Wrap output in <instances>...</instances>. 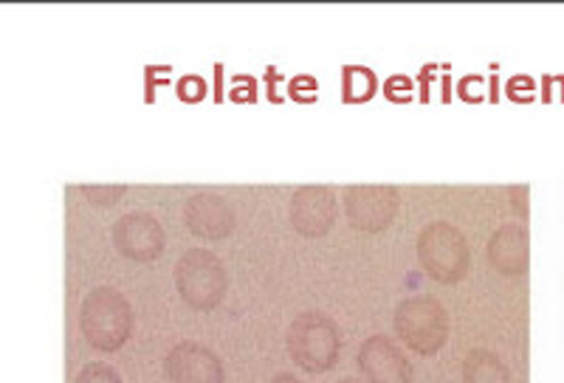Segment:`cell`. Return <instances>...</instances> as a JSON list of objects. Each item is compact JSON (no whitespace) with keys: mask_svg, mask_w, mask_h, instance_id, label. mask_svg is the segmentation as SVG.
Returning <instances> with one entry per match:
<instances>
[{"mask_svg":"<svg viewBox=\"0 0 564 383\" xmlns=\"http://www.w3.org/2000/svg\"><path fill=\"white\" fill-rule=\"evenodd\" d=\"M508 90V99H513V102H533V90H536V83H533L531 77H513L508 79L506 85Z\"/></svg>","mask_w":564,"mask_h":383,"instance_id":"obj_20","label":"cell"},{"mask_svg":"<svg viewBox=\"0 0 564 383\" xmlns=\"http://www.w3.org/2000/svg\"><path fill=\"white\" fill-rule=\"evenodd\" d=\"M341 383H361V381H356V377H345V381Z\"/></svg>","mask_w":564,"mask_h":383,"instance_id":"obj_27","label":"cell"},{"mask_svg":"<svg viewBox=\"0 0 564 383\" xmlns=\"http://www.w3.org/2000/svg\"><path fill=\"white\" fill-rule=\"evenodd\" d=\"M379 94V77L376 70L365 65H345L341 68V102L365 105Z\"/></svg>","mask_w":564,"mask_h":383,"instance_id":"obj_13","label":"cell"},{"mask_svg":"<svg viewBox=\"0 0 564 383\" xmlns=\"http://www.w3.org/2000/svg\"><path fill=\"white\" fill-rule=\"evenodd\" d=\"M79 327L94 350H122L133 332V307L116 287H97L83 299Z\"/></svg>","mask_w":564,"mask_h":383,"instance_id":"obj_1","label":"cell"},{"mask_svg":"<svg viewBox=\"0 0 564 383\" xmlns=\"http://www.w3.org/2000/svg\"><path fill=\"white\" fill-rule=\"evenodd\" d=\"M167 377L173 383H224L220 358L198 341H181L167 355Z\"/></svg>","mask_w":564,"mask_h":383,"instance_id":"obj_10","label":"cell"},{"mask_svg":"<svg viewBox=\"0 0 564 383\" xmlns=\"http://www.w3.org/2000/svg\"><path fill=\"white\" fill-rule=\"evenodd\" d=\"M432 68L435 65H423L421 68V102H430V79H432Z\"/></svg>","mask_w":564,"mask_h":383,"instance_id":"obj_23","label":"cell"},{"mask_svg":"<svg viewBox=\"0 0 564 383\" xmlns=\"http://www.w3.org/2000/svg\"><path fill=\"white\" fill-rule=\"evenodd\" d=\"M74 383H122V375L108 364H88L79 370Z\"/></svg>","mask_w":564,"mask_h":383,"instance_id":"obj_18","label":"cell"},{"mask_svg":"<svg viewBox=\"0 0 564 383\" xmlns=\"http://www.w3.org/2000/svg\"><path fill=\"white\" fill-rule=\"evenodd\" d=\"M271 383H300V381H296L294 375H289V372H282V375H276Z\"/></svg>","mask_w":564,"mask_h":383,"instance_id":"obj_26","label":"cell"},{"mask_svg":"<svg viewBox=\"0 0 564 383\" xmlns=\"http://www.w3.org/2000/svg\"><path fill=\"white\" fill-rule=\"evenodd\" d=\"M412 90H415V83L410 77H404V74H395V77H390L384 83V96L395 105L412 102Z\"/></svg>","mask_w":564,"mask_h":383,"instance_id":"obj_16","label":"cell"},{"mask_svg":"<svg viewBox=\"0 0 564 383\" xmlns=\"http://www.w3.org/2000/svg\"><path fill=\"white\" fill-rule=\"evenodd\" d=\"M359 370L367 383H412V366L404 350L384 336H372L361 344Z\"/></svg>","mask_w":564,"mask_h":383,"instance_id":"obj_11","label":"cell"},{"mask_svg":"<svg viewBox=\"0 0 564 383\" xmlns=\"http://www.w3.org/2000/svg\"><path fill=\"white\" fill-rule=\"evenodd\" d=\"M488 256L502 274H522L528 269V231L520 226H502L488 243Z\"/></svg>","mask_w":564,"mask_h":383,"instance_id":"obj_12","label":"cell"},{"mask_svg":"<svg viewBox=\"0 0 564 383\" xmlns=\"http://www.w3.org/2000/svg\"><path fill=\"white\" fill-rule=\"evenodd\" d=\"M231 102H257V79L238 74L235 77V88L229 90Z\"/></svg>","mask_w":564,"mask_h":383,"instance_id":"obj_21","label":"cell"},{"mask_svg":"<svg viewBox=\"0 0 564 383\" xmlns=\"http://www.w3.org/2000/svg\"><path fill=\"white\" fill-rule=\"evenodd\" d=\"M341 332L325 314H302L289 327V352L294 364L308 375H322L336 364Z\"/></svg>","mask_w":564,"mask_h":383,"instance_id":"obj_3","label":"cell"},{"mask_svg":"<svg viewBox=\"0 0 564 383\" xmlns=\"http://www.w3.org/2000/svg\"><path fill=\"white\" fill-rule=\"evenodd\" d=\"M83 195L97 206H110L124 195V186H83Z\"/></svg>","mask_w":564,"mask_h":383,"instance_id":"obj_19","label":"cell"},{"mask_svg":"<svg viewBox=\"0 0 564 383\" xmlns=\"http://www.w3.org/2000/svg\"><path fill=\"white\" fill-rule=\"evenodd\" d=\"M215 88H218V94H215V99H224V65H215Z\"/></svg>","mask_w":564,"mask_h":383,"instance_id":"obj_24","label":"cell"},{"mask_svg":"<svg viewBox=\"0 0 564 383\" xmlns=\"http://www.w3.org/2000/svg\"><path fill=\"white\" fill-rule=\"evenodd\" d=\"M398 206H401V195L395 186H347L345 189L347 223L365 234L390 229Z\"/></svg>","mask_w":564,"mask_h":383,"instance_id":"obj_6","label":"cell"},{"mask_svg":"<svg viewBox=\"0 0 564 383\" xmlns=\"http://www.w3.org/2000/svg\"><path fill=\"white\" fill-rule=\"evenodd\" d=\"M395 332L417 355H435L449 339V316L432 296H410L395 310Z\"/></svg>","mask_w":564,"mask_h":383,"instance_id":"obj_4","label":"cell"},{"mask_svg":"<svg viewBox=\"0 0 564 383\" xmlns=\"http://www.w3.org/2000/svg\"><path fill=\"white\" fill-rule=\"evenodd\" d=\"M265 83H269V90H265V94H269V99L274 105H280L282 96L276 94V83H280V68H274V65H271V68H265Z\"/></svg>","mask_w":564,"mask_h":383,"instance_id":"obj_22","label":"cell"},{"mask_svg":"<svg viewBox=\"0 0 564 383\" xmlns=\"http://www.w3.org/2000/svg\"><path fill=\"white\" fill-rule=\"evenodd\" d=\"M184 223L200 240H224L235 231V209L218 192H198L186 200Z\"/></svg>","mask_w":564,"mask_h":383,"instance_id":"obj_9","label":"cell"},{"mask_svg":"<svg viewBox=\"0 0 564 383\" xmlns=\"http://www.w3.org/2000/svg\"><path fill=\"white\" fill-rule=\"evenodd\" d=\"M110 237H113L116 251L135 262L159 260L164 254V245H167L164 226L148 211H130V215L116 220Z\"/></svg>","mask_w":564,"mask_h":383,"instance_id":"obj_7","label":"cell"},{"mask_svg":"<svg viewBox=\"0 0 564 383\" xmlns=\"http://www.w3.org/2000/svg\"><path fill=\"white\" fill-rule=\"evenodd\" d=\"M488 83H491V102H497V90H500V79H497V74H491V79H488Z\"/></svg>","mask_w":564,"mask_h":383,"instance_id":"obj_25","label":"cell"},{"mask_svg":"<svg viewBox=\"0 0 564 383\" xmlns=\"http://www.w3.org/2000/svg\"><path fill=\"white\" fill-rule=\"evenodd\" d=\"M291 226L302 237H325L339 215L336 192L327 186H302L291 198Z\"/></svg>","mask_w":564,"mask_h":383,"instance_id":"obj_8","label":"cell"},{"mask_svg":"<svg viewBox=\"0 0 564 383\" xmlns=\"http://www.w3.org/2000/svg\"><path fill=\"white\" fill-rule=\"evenodd\" d=\"M463 381L466 383H508V370L494 352L477 350L463 364Z\"/></svg>","mask_w":564,"mask_h":383,"instance_id":"obj_14","label":"cell"},{"mask_svg":"<svg viewBox=\"0 0 564 383\" xmlns=\"http://www.w3.org/2000/svg\"><path fill=\"white\" fill-rule=\"evenodd\" d=\"M175 287L193 310H215L229 291V274L218 254L189 249L175 262Z\"/></svg>","mask_w":564,"mask_h":383,"instance_id":"obj_2","label":"cell"},{"mask_svg":"<svg viewBox=\"0 0 564 383\" xmlns=\"http://www.w3.org/2000/svg\"><path fill=\"white\" fill-rule=\"evenodd\" d=\"M289 96L294 102L302 105L316 102V99H319V83H316L314 77H308V74H300V77H294L289 83Z\"/></svg>","mask_w":564,"mask_h":383,"instance_id":"obj_15","label":"cell"},{"mask_svg":"<svg viewBox=\"0 0 564 383\" xmlns=\"http://www.w3.org/2000/svg\"><path fill=\"white\" fill-rule=\"evenodd\" d=\"M417 260L426 276L441 285L460 282L468 271L466 237L452 223H430L417 237Z\"/></svg>","mask_w":564,"mask_h":383,"instance_id":"obj_5","label":"cell"},{"mask_svg":"<svg viewBox=\"0 0 564 383\" xmlns=\"http://www.w3.org/2000/svg\"><path fill=\"white\" fill-rule=\"evenodd\" d=\"M206 90H209L206 88V79L195 77V74H186V77H181L178 85H175V94H178L181 102H189V105L200 102V99L206 96Z\"/></svg>","mask_w":564,"mask_h":383,"instance_id":"obj_17","label":"cell"}]
</instances>
